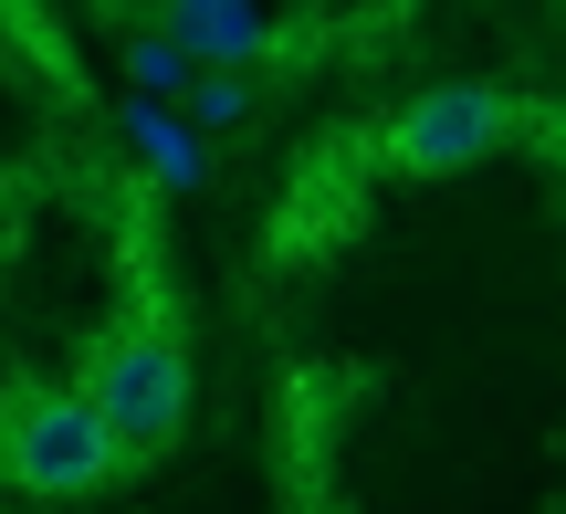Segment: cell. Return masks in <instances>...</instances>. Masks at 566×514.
Returning a JSON list of instances; mask_svg holds the SVG:
<instances>
[{
    "label": "cell",
    "mask_w": 566,
    "mask_h": 514,
    "mask_svg": "<svg viewBox=\"0 0 566 514\" xmlns=\"http://www.w3.org/2000/svg\"><path fill=\"white\" fill-rule=\"evenodd\" d=\"M546 147H556V168H566V116H556V126H546Z\"/></svg>",
    "instance_id": "cell-8"
},
{
    "label": "cell",
    "mask_w": 566,
    "mask_h": 514,
    "mask_svg": "<svg viewBox=\"0 0 566 514\" xmlns=\"http://www.w3.org/2000/svg\"><path fill=\"white\" fill-rule=\"evenodd\" d=\"M126 462L137 452L116 441V420H105L84 389H32L11 410V473L32 483V494H95V483H116Z\"/></svg>",
    "instance_id": "cell-2"
},
{
    "label": "cell",
    "mask_w": 566,
    "mask_h": 514,
    "mask_svg": "<svg viewBox=\"0 0 566 514\" xmlns=\"http://www.w3.org/2000/svg\"><path fill=\"white\" fill-rule=\"evenodd\" d=\"M74 389L116 420L126 452H158V441H179V420H189V347L168 326H126V336H105V347L84 357Z\"/></svg>",
    "instance_id": "cell-1"
},
{
    "label": "cell",
    "mask_w": 566,
    "mask_h": 514,
    "mask_svg": "<svg viewBox=\"0 0 566 514\" xmlns=\"http://www.w3.org/2000/svg\"><path fill=\"white\" fill-rule=\"evenodd\" d=\"M116 74H126V105H179V116H189V95H200V63H189V42L158 32V11H126Z\"/></svg>",
    "instance_id": "cell-6"
},
{
    "label": "cell",
    "mask_w": 566,
    "mask_h": 514,
    "mask_svg": "<svg viewBox=\"0 0 566 514\" xmlns=\"http://www.w3.org/2000/svg\"><path fill=\"white\" fill-rule=\"evenodd\" d=\"M116 137L147 158L158 189H210V137L179 116V105H116Z\"/></svg>",
    "instance_id": "cell-5"
},
{
    "label": "cell",
    "mask_w": 566,
    "mask_h": 514,
    "mask_svg": "<svg viewBox=\"0 0 566 514\" xmlns=\"http://www.w3.org/2000/svg\"><path fill=\"white\" fill-rule=\"evenodd\" d=\"M525 126V105L493 95V84H430V95H409L399 116H388V168H409V179H441V168H472L493 158V147Z\"/></svg>",
    "instance_id": "cell-3"
},
{
    "label": "cell",
    "mask_w": 566,
    "mask_h": 514,
    "mask_svg": "<svg viewBox=\"0 0 566 514\" xmlns=\"http://www.w3.org/2000/svg\"><path fill=\"white\" fill-rule=\"evenodd\" d=\"M158 32L189 42V63H200V74H252L263 53H283V32H273L263 11H242V0H168Z\"/></svg>",
    "instance_id": "cell-4"
},
{
    "label": "cell",
    "mask_w": 566,
    "mask_h": 514,
    "mask_svg": "<svg viewBox=\"0 0 566 514\" xmlns=\"http://www.w3.org/2000/svg\"><path fill=\"white\" fill-rule=\"evenodd\" d=\"M252 105H263V84H252V74H200L189 126H200V137H231V126H252Z\"/></svg>",
    "instance_id": "cell-7"
}]
</instances>
